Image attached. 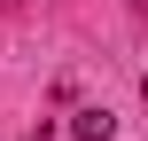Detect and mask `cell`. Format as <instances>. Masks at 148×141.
<instances>
[{
  "label": "cell",
  "mask_w": 148,
  "mask_h": 141,
  "mask_svg": "<svg viewBox=\"0 0 148 141\" xmlns=\"http://www.w3.org/2000/svg\"><path fill=\"white\" fill-rule=\"evenodd\" d=\"M70 133H78V141H109V133H117V118H109L101 102H86V110H70Z\"/></svg>",
  "instance_id": "obj_1"
},
{
  "label": "cell",
  "mask_w": 148,
  "mask_h": 141,
  "mask_svg": "<svg viewBox=\"0 0 148 141\" xmlns=\"http://www.w3.org/2000/svg\"><path fill=\"white\" fill-rule=\"evenodd\" d=\"M140 102H148V71H140Z\"/></svg>",
  "instance_id": "obj_2"
}]
</instances>
